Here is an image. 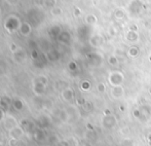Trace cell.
<instances>
[{
    "label": "cell",
    "instance_id": "obj_1",
    "mask_svg": "<svg viewBox=\"0 0 151 146\" xmlns=\"http://www.w3.org/2000/svg\"><path fill=\"white\" fill-rule=\"evenodd\" d=\"M23 130L21 128H14L12 130H10V137H12L14 140H18V139H20L21 137H22L23 135Z\"/></svg>",
    "mask_w": 151,
    "mask_h": 146
}]
</instances>
